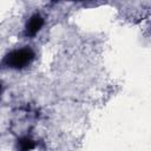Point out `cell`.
Returning a JSON list of instances; mask_svg holds the SVG:
<instances>
[{
  "instance_id": "7a4b0ae2",
  "label": "cell",
  "mask_w": 151,
  "mask_h": 151,
  "mask_svg": "<svg viewBox=\"0 0 151 151\" xmlns=\"http://www.w3.org/2000/svg\"><path fill=\"white\" fill-rule=\"evenodd\" d=\"M42 25H44V19L41 18L40 14L32 15L29 18V20L27 21V25H26V34L29 35V37L35 35L40 31Z\"/></svg>"
},
{
  "instance_id": "6da1fadb",
  "label": "cell",
  "mask_w": 151,
  "mask_h": 151,
  "mask_svg": "<svg viewBox=\"0 0 151 151\" xmlns=\"http://www.w3.org/2000/svg\"><path fill=\"white\" fill-rule=\"evenodd\" d=\"M34 59H35L34 51L31 47L25 46V47L11 51L4 58V65L9 68L22 70V68L29 66Z\"/></svg>"
}]
</instances>
